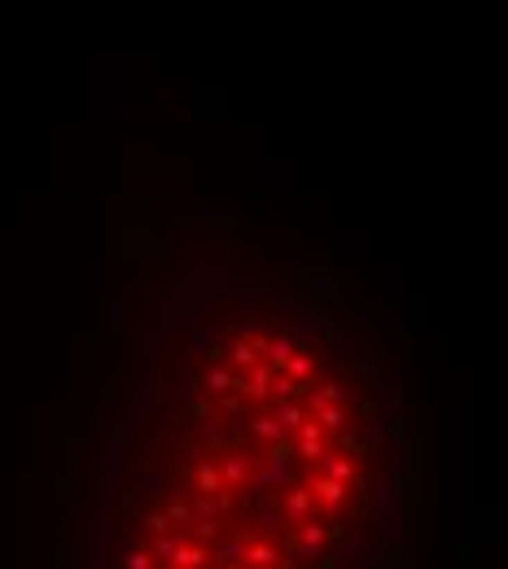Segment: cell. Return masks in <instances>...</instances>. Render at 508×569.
<instances>
[{
    "mask_svg": "<svg viewBox=\"0 0 508 569\" xmlns=\"http://www.w3.org/2000/svg\"><path fill=\"white\" fill-rule=\"evenodd\" d=\"M123 455L167 561H311L377 517L403 429L324 289L206 263L154 320Z\"/></svg>",
    "mask_w": 508,
    "mask_h": 569,
    "instance_id": "cell-1",
    "label": "cell"
}]
</instances>
